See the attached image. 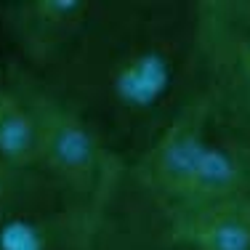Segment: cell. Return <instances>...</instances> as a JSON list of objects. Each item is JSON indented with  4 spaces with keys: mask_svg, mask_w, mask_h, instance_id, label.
<instances>
[{
    "mask_svg": "<svg viewBox=\"0 0 250 250\" xmlns=\"http://www.w3.org/2000/svg\"><path fill=\"white\" fill-rule=\"evenodd\" d=\"M40 77L128 163L202 96L194 0H104L77 48Z\"/></svg>",
    "mask_w": 250,
    "mask_h": 250,
    "instance_id": "1",
    "label": "cell"
},
{
    "mask_svg": "<svg viewBox=\"0 0 250 250\" xmlns=\"http://www.w3.org/2000/svg\"><path fill=\"white\" fill-rule=\"evenodd\" d=\"M240 213L250 216V128L200 96L125 163L99 208V250H157Z\"/></svg>",
    "mask_w": 250,
    "mask_h": 250,
    "instance_id": "2",
    "label": "cell"
},
{
    "mask_svg": "<svg viewBox=\"0 0 250 250\" xmlns=\"http://www.w3.org/2000/svg\"><path fill=\"white\" fill-rule=\"evenodd\" d=\"M40 128L38 170L72 202L101 208L125 168V157L109 146L99 128L32 69H8Z\"/></svg>",
    "mask_w": 250,
    "mask_h": 250,
    "instance_id": "3",
    "label": "cell"
},
{
    "mask_svg": "<svg viewBox=\"0 0 250 250\" xmlns=\"http://www.w3.org/2000/svg\"><path fill=\"white\" fill-rule=\"evenodd\" d=\"M202 96L250 128V0H194Z\"/></svg>",
    "mask_w": 250,
    "mask_h": 250,
    "instance_id": "4",
    "label": "cell"
},
{
    "mask_svg": "<svg viewBox=\"0 0 250 250\" xmlns=\"http://www.w3.org/2000/svg\"><path fill=\"white\" fill-rule=\"evenodd\" d=\"M101 3L104 0H16L0 11L5 29L35 75H48L85 38Z\"/></svg>",
    "mask_w": 250,
    "mask_h": 250,
    "instance_id": "5",
    "label": "cell"
},
{
    "mask_svg": "<svg viewBox=\"0 0 250 250\" xmlns=\"http://www.w3.org/2000/svg\"><path fill=\"white\" fill-rule=\"evenodd\" d=\"M0 250H99V208L64 200L5 216Z\"/></svg>",
    "mask_w": 250,
    "mask_h": 250,
    "instance_id": "6",
    "label": "cell"
},
{
    "mask_svg": "<svg viewBox=\"0 0 250 250\" xmlns=\"http://www.w3.org/2000/svg\"><path fill=\"white\" fill-rule=\"evenodd\" d=\"M40 128L32 104L11 80L0 88V160L19 168H38Z\"/></svg>",
    "mask_w": 250,
    "mask_h": 250,
    "instance_id": "7",
    "label": "cell"
},
{
    "mask_svg": "<svg viewBox=\"0 0 250 250\" xmlns=\"http://www.w3.org/2000/svg\"><path fill=\"white\" fill-rule=\"evenodd\" d=\"M62 192L38 168H19L0 160V218L64 202Z\"/></svg>",
    "mask_w": 250,
    "mask_h": 250,
    "instance_id": "8",
    "label": "cell"
},
{
    "mask_svg": "<svg viewBox=\"0 0 250 250\" xmlns=\"http://www.w3.org/2000/svg\"><path fill=\"white\" fill-rule=\"evenodd\" d=\"M157 250H250V216H224L194 231L173 237Z\"/></svg>",
    "mask_w": 250,
    "mask_h": 250,
    "instance_id": "9",
    "label": "cell"
}]
</instances>
